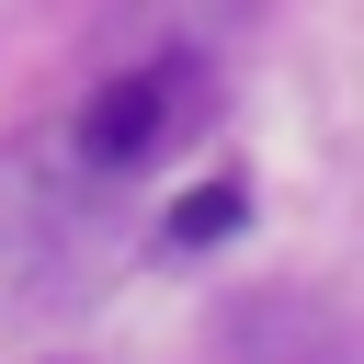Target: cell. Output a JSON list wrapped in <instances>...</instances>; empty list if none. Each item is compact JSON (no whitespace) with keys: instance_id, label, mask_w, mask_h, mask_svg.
<instances>
[{"instance_id":"obj_1","label":"cell","mask_w":364,"mask_h":364,"mask_svg":"<svg viewBox=\"0 0 364 364\" xmlns=\"http://www.w3.org/2000/svg\"><path fill=\"white\" fill-rule=\"evenodd\" d=\"M182 114H193V68H125V80L91 91L80 159H91V171H136V159H159V148L182 136Z\"/></svg>"},{"instance_id":"obj_2","label":"cell","mask_w":364,"mask_h":364,"mask_svg":"<svg viewBox=\"0 0 364 364\" xmlns=\"http://www.w3.org/2000/svg\"><path fill=\"white\" fill-rule=\"evenodd\" d=\"M239 216H250V193H239V182H193V193L171 205V239H182V250H205V239H228Z\"/></svg>"}]
</instances>
